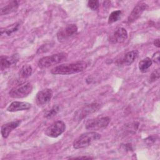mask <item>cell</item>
I'll return each mask as SVG.
<instances>
[{"mask_svg": "<svg viewBox=\"0 0 160 160\" xmlns=\"http://www.w3.org/2000/svg\"><path fill=\"white\" fill-rule=\"evenodd\" d=\"M88 66L86 62L84 61H78L70 64H61L52 68L51 72L53 74L69 75L79 73L83 71Z\"/></svg>", "mask_w": 160, "mask_h": 160, "instance_id": "cell-1", "label": "cell"}, {"mask_svg": "<svg viewBox=\"0 0 160 160\" xmlns=\"http://www.w3.org/2000/svg\"><path fill=\"white\" fill-rule=\"evenodd\" d=\"M101 138V134L95 131H90L80 135L73 142L74 149H81L91 145L93 142Z\"/></svg>", "mask_w": 160, "mask_h": 160, "instance_id": "cell-2", "label": "cell"}, {"mask_svg": "<svg viewBox=\"0 0 160 160\" xmlns=\"http://www.w3.org/2000/svg\"><path fill=\"white\" fill-rule=\"evenodd\" d=\"M68 58V54L65 52H59L55 54H52L48 56H45L41 58L38 65L40 68H48L50 66L56 65L64 60Z\"/></svg>", "mask_w": 160, "mask_h": 160, "instance_id": "cell-3", "label": "cell"}, {"mask_svg": "<svg viewBox=\"0 0 160 160\" xmlns=\"http://www.w3.org/2000/svg\"><path fill=\"white\" fill-rule=\"evenodd\" d=\"M32 91V85L30 82H24L12 88L9 94L12 98H23L28 96Z\"/></svg>", "mask_w": 160, "mask_h": 160, "instance_id": "cell-4", "label": "cell"}, {"mask_svg": "<svg viewBox=\"0 0 160 160\" xmlns=\"http://www.w3.org/2000/svg\"><path fill=\"white\" fill-rule=\"evenodd\" d=\"M66 129V124L62 121H57L52 123L45 130V134L51 138H57Z\"/></svg>", "mask_w": 160, "mask_h": 160, "instance_id": "cell-5", "label": "cell"}, {"mask_svg": "<svg viewBox=\"0 0 160 160\" xmlns=\"http://www.w3.org/2000/svg\"><path fill=\"white\" fill-rule=\"evenodd\" d=\"M78 27L75 24H70L61 28L57 33V39L59 42H64L76 34Z\"/></svg>", "mask_w": 160, "mask_h": 160, "instance_id": "cell-6", "label": "cell"}, {"mask_svg": "<svg viewBox=\"0 0 160 160\" xmlns=\"http://www.w3.org/2000/svg\"><path fill=\"white\" fill-rule=\"evenodd\" d=\"M100 107L101 104L97 102L84 105L82 108H81L80 109L78 110L74 114V118L76 119L81 121L82 119L88 116L89 114L98 111Z\"/></svg>", "mask_w": 160, "mask_h": 160, "instance_id": "cell-7", "label": "cell"}, {"mask_svg": "<svg viewBox=\"0 0 160 160\" xmlns=\"http://www.w3.org/2000/svg\"><path fill=\"white\" fill-rule=\"evenodd\" d=\"M111 119L109 117H101L96 119H91L87 121L86 128L90 130H98L107 127Z\"/></svg>", "mask_w": 160, "mask_h": 160, "instance_id": "cell-8", "label": "cell"}, {"mask_svg": "<svg viewBox=\"0 0 160 160\" xmlns=\"http://www.w3.org/2000/svg\"><path fill=\"white\" fill-rule=\"evenodd\" d=\"M53 95L51 89H44L39 91L36 96V102L39 106H42L48 103Z\"/></svg>", "mask_w": 160, "mask_h": 160, "instance_id": "cell-9", "label": "cell"}, {"mask_svg": "<svg viewBox=\"0 0 160 160\" xmlns=\"http://www.w3.org/2000/svg\"><path fill=\"white\" fill-rule=\"evenodd\" d=\"M148 8V6L145 2H140L132 10L131 14L128 18V22L129 24L134 22L142 14V13Z\"/></svg>", "mask_w": 160, "mask_h": 160, "instance_id": "cell-10", "label": "cell"}, {"mask_svg": "<svg viewBox=\"0 0 160 160\" xmlns=\"http://www.w3.org/2000/svg\"><path fill=\"white\" fill-rule=\"evenodd\" d=\"M127 38V31L123 28H119L110 36L109 41L112 44H119L125 41Z\"/></svg>", "mask_w": 160, "mask_h": 160, "instance_id": "cell-11", "label": "cell"}, {"mask_svg": "<svg viewBox=\"0 0 160 160\" xmlns=\"http://www.w3.org/2000/svg\"><path fill=\"white\" fill-rule=\"evenodd\" d=\"M31 104L27 102L13 101L7 108V111L9 112H17L19 111L28 110L31 108Z\"/></svg>", "mask_w": 160, "mask_h": 160, "instance_id": "cell-12", "label": "cell"}, {"mask_svg": "<svg viewBox=\"0 0 160 160\" xmlns=\"http://www.w3.org/2000/svg\"><path fill=\"white\" fill-rule=\"evenodd\" d=\"M21 124L20 120H16L4 124L1 127V135L4 138H6L9 136L10 132L16 128H18Z\"/></svg>", "mask_w": 160, "mask_h": 160, "instance_id": "cell-13", "label": "cell"}, {"mask_svg": "<svg viewBox=\"0 0 160 160\" xmlns=\"http://www.w3.org/2000/svg\"><path fill=\"white\" fill-rule=\"evenodd\" d=\"M18 57L15 55L12 56H1V70L3 71L7 68L16 64L18 61Z\"/></svg>", "mask_w": 160, "mask_h": 160, "instance_id": "cell-14", "label": "cell"}, {"mask_svg": "<svg viewBox=\"0 0 160 160\" xmlns=\"http://www.w3.org/2000/svg\"><path fill=\"white\" fill-rule=\"evenodd\" d=\"M138 54L139 52L137 50H133L127 52L124 55V56L121 59L120 64L125 66L131 65L137 58V57L138 56Z\"/></svg>", "mask_w": 160, "mask_h": 160, "instance_id": "cell-15", "label": "cell"}, {"mask_svg": "<svg viewBox=\"0 0 160 160\" xmlns=\"http://www.w3.org/2000/svg\"><path fill=\"white\" fill-rule=\"evenodd\" d=\"M19 7V4L17 1H11L4 6L1 8L0 14L1 16L7 15L17 11Z\"/></svg>", "mask_w": 160, "mask_h": 160, "instance_id": "cell-16", "label": "cell"}, {"mask_svg": "<svg viewBox=\"0 0 160 160\" xmlns=\"http://www.w3.org/2000/svg\"><path fill=\"white\" fill-rule=\"evenodd\" d=\"M21 26L20 22H16L13 24H11L6 28L1 29V36H10L13 33L17 32Z\"/></svg>", "mask_w": 160, "mask_h": 160, "instance_id": "cell-17", "label": "cell"}, {"mask_svg": "<svg viewBox=\"0 0 160 160\" xmlns=\"http://www.w3.org/2000/svg\"><path fill=\"white\" fill-rule=\"evenodd\" d=\"M152 63V62L151 59H150L148 57L142 59L139 62V69L140 71H141L142 72H146L148 70V69L151 66Z\"/></svg>", "mask_w": 160, "mask_h": 160, "instance_id": "cell-18", "label": "cell"}, {"mask_svg": "<svg viewBox=\"0 0 160 160\" xmlns=\"http://www.w3.org/2000/svg\"><path fill=\"white\" fill-rule=\"evenodd\" d=\"M32 72V68L29 64L24 65L19 72V75L22 78H27L29 77Z\"/></svg>", "mask_w": 160, "mask_h": 160, "instance_id": "cell-19", "label": "cell"}, {"mask_svg": "<svg viewBox=\"0 0 160 160\" xmlns=\"http://www.w3.org/2000/svg\"><path fill=\"white\" fill-rule=\"evenodd\" d=\"M61 106H59V105H55L50 110L48 111L44 114V116H45V118H46L48 119L52 118V117H54L56 114H58L61 111Z\"/></svg>", "mask_w": 160, "mask_h": 160, "instance_id": "cell-20", "label": "cell"}, {"mask_svg": "<svg viewBox=\"0 0 160 160\" xmlns=\"http://www.w3.org/2000/svg\"><path fill=\"white\" fill-rule=\"evenodd\" d=\"M122 16V11L117 10L112 12L108 18V24H112L118 21Z\"/></svg>", "mask_w": 160, "mask_h": 160, "instance_id": "cell-21", "label": "cell"}, {"mask_svg": "<svg viewBox=\"0 0 160 160\" xmlns=\"http://www.w3.org/2000/svg\"><path fill=\"white\" fill-rule=\"evenodd\" d=\"M88 6L89 9L92 11H96L99 8V2L96 0L93 1H89L88 2Z\"/></svg>", "mask_w": 160, "mask_h": 160, "instance_id": "cell-22", "label": "cell"}, {"mask_svg": "<svg viewBox=\"0 0 160 160\" xmlns=\"http://www.w3.org/2000/svg\"><path fill=\"white\" fill-rule=\"evenodd\" d=\"M159 76H160L159 69H157L151 73V74L149 77V82H152L156 81V80H158L159 78Z\"/></svg>", "mask_w": 160, "mask_h": 160, "instance_id": "cell-23", "label": "cell"}, {"mask_svg": "<svg viewBox=\"0 0 160 160\" xmlns=\"http://www.w3.org/2000/svg\"><path fill=\"white\" fill-rule=\"evenodd\" d=\"M151 60H152V62H154V63H156L157 64H159V62H160L159 51H157L153 54Z\"/></svg>", "mask_w": 160, "mask_h": 160, "instance_id": "cell-24", "label": "cell"}, {"mask_svg": "<svg viewBox=\"0 0 160 160\" xmlns=\"http://www.w3.org/2000/svg\"><path fill=\"white\" fill-rule=\"evenodd\" d=\"M70 159H92L91 157H88V156H80V157H74V158H70Z\"/></svg>", "mask_w": 160, "mask_h": 160, "instance_id": "cell-25", "label": "cell"}, {"mask_svg": "<svg viewBox=\"0 0 160 160\" xmlns=\"http://www.w3.org/2000/svg\"><path fill=\"white\" fill-rule=\"evenodd\" d=\"M154 44L155 46H156L157 48H159V39L158 38V39H156L154 41Z\"/></svg>", "mask_w": 160, "mask_h": 160, "instance_id": "cell-26", "label": "cell"}]
</instances>
